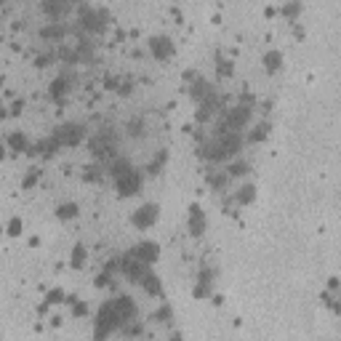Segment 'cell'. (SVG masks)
Wrapping results in <instances>:
<instances>
[{
	"label": "cell",
	"mask_w": 341,
	"mask_h": 341,
	"mask_svg": "<svg viewBox=\"0 0 341 341\" xmlns=\"http://www.w3.org/2000/svg\"><path fill=\"white\" fill-rule=\"evenodd\" d=\"M115 184H117V189H120V195H134V192H139V187H141V176L136 173L131 166H117Z\"/></svg>",
	"instance_id": "1"
},
{
	"label": "cell",
	"mask_w": 341,
	"mask_h": 341,
	"mask_svg": "<svg viewBox=\"0 0 341 341\" xmlns=\"http://www.w3.org/2000/svg\"><path fill=\"white\" fill-rule=\"evenodd\" d=\"M131 221H134V227L141 229V232H144V229H149V227H152L155 221H157V205H155V203H147V205H141L139 211L131 216Z\"/></svg>",
	"instance_id": "2"
},
{
	"label": "cell",
	"mask_w": 341,
	"mask_h": 341,
	"mask_svg": "<svg viewBox=\"0 0 341 341\" xmlns=\"http://www.w3.org/2000/svg\"><path fill=\"white\" fill-rule=\"evenodd\" d=\"M157 253H160L157 242H141V245L134 251V259L141 261V264H152V261H157Z\"/></svg>",
	"instance_id": "3"
},
{
	"label": "cell",
	"mask_w": 341,
	"mask_h": 341,
	"mask_svg": "<svg viewBox=\"0 0 341 341\" xmlns=\"http://www.w3.org/2000/svg\"><path fill=\"white\" fill-rule=\"evenodd\" d=\"M149 51H152L155 59H160V62H166L173 54V45H170L168 37H155V40H149Z\"/></svg>",
	"instance_id": "4"
},
{
	"label": "cell",
	"mask_w": 341,
	"mask_h": 341,
	"mask_svg": "<svg viewBox=\"0 0 341 341\" xmlns=\"http://www.w3.org/2000/svg\"><path fill=\"white\" fill-rule=\"evenodd\" d=\"M203 227H205L203 211H200V208H192V211H189V229H192L195 235H200V232H203Z\"/></svg>",
	"instance_id": "5"
},
{
	"label": "cell",
	"mask_w": 341,
	"mask_h": 341,
	"mask_svg": "<svg viewBox=\"0 0 341 341\" xmlns=\"http://www.w3.org/2000/svg\"><path fill=\"white\" fill-rule=\"evenodd\" d=\"M56 216H59V219H64V221L75 219V216H77V205H75V203H62V205L56 208Z\"/></svg>",
	"instance_id": "6"
},
{
	"label": "cell",
	"mask_w": 341,
	"mask_h": 341,
	"mask_svg": "<svg viewBox=\"0 0 341 341\" xmlns=\"http://www.w3.org/2000/svg\"><path fill=\"white\" fill-rule=\"evenodd\" d=\"M280 62H283V56H280L277 51H270V54L264 56V64H267V69H277V67H280Z\"/></svg>",
	"instance_id": "7"
},
{
	"label": "cell",
	"mask_w": 341,
	"mask_h": 341,
	"mask_svg": "<svg viewBox=\"0 0 341 341\" xmlns=\"http://www.w3.org/2000/svg\"><path fill=\"white\" fill-rule=\"evenodd\" d=\"M8 235H11V238L22 235V219H19V216H14V219L8 221Z\"/></svg>",
	"instance_id": "8"
},
{
	"label": "cell",
	"mask_w": 341,
	"mask_h": 341,
	"mask_svg": "<svg viewBox=\"0 0 341 341\" xmlns=\"http://www.w3.org/2000/svg\"><path fill=\"white\" fill-rule=\"evenodd\" d=\"M62 91L67 94V80H62V77H59V80L54 83V88H51V94H54L56 99H59V96H62Z\"/></svg>",
	"instance_id": "9"
},
{
	"label": "cell",
	"mask_w": 341,
	"mask_h": 341,
	"mask_svg": "<svg viewBox=\"0 0 341 341\" xmlns=\"http://www.w3.org/2000/svg\"><path fill=\"white\" fill-rule=\"evenodd\" d=\"M8 141H11V147H14V149H22L24 144H27V141H24V136H22V134H11V139H8Z\"/></svg>",
	"instance_id": "10"
},
{
	"label": "cell",
	"mask_w": 341,
	"mask_h": 341,
	"mask_svg": "<svg viewBox=\"0 0 341 341\" xmlns=\"http://www.w3.org/2000/svg\"><path fill=\"white\" fill-rule=\"evenodd\" d=\"M83 259H85V251H83V245H77V248H75V256H72V264L80 267V264H83Z\"/></svg>",
	"instance_id": "11"
},
{
	"label": "cell",
	"mask_w": 341,
	"mask_h": 341,
	"mask_svg": "<svg viewBox=\"0 0 341 341\" xmlns=\"http://www.w3.org/2000/svg\"><path fill=\"white\" fill-rule=\"evenodd\" d=\"M48 301H51V304H59V301H64V291H62V288L51 291V293H48Z\"/></svg>",
	"instance_id": "12"
},
{
	"label": "cell",
	"mask_w": 341,
	"mask_h": 341,
	"mask_svg": "<svg viewBox=\"0 0 341 341\" xmlns=\"http://www.w3.org/2000/svg\"><path fill=\"white\" fill-rule=\"evenodd\" d=\"M75 314H85V304H75Z\"/></svg>",
	"instance_id": "13"
}]
</instances>
